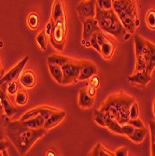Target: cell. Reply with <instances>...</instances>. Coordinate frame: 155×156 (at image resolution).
Instances as JSON below:
<instances>
[{
    "instance_id": "obj_1",
    "label": "cell",
    "mask_w": 155,
    "mask_h": 156,
    "mask_svg": "<svg viewBox=\"0 0 155 156\" xmlns=\"http://www.w3.org/2000/svg\"><path fill=\"white\" fill-rule=\"evenodd\" d=\"M6 133L21 155H25L33 145L47 133L44 127L39 129H31L25 126L21 121L9 122L6 125Z\"/></svg>"
},
{
    "instance_id": "obj_2",
    "label": "cell",
    "mask_w": 155,
    "mask_h": 156,
    "mask_svg": "<svg viewBox=\"0 0 155 156\" xmlns=\"http://www.w3.org/2000/svg\"><path fill=\"white\" fill-rule=\"evenodd\" d=\"M135 98L124 92L111 94L100 107L105 114L123 125L130 120V108Z\"/></svg>"
},
{
    "instance_id": "obj_3",
    "label": "cell",
    "mask_w": 155,
    "mask_h": 156,
    "mask_svg": "<svg viewBox=\"0 0 155 156\" xmlns=\"http://www.w3.org/2000/svg\"><path fill=\"white\" fill-rule=\"evenodd\" d=\"M94 18L104 33L109 34L118 41L124 42L131 37L132 35L124 28L113 9L103 10L98 6H95Z\"/></svg>"
},
{
    "instance_id": "obj_4",
    "label": "cell",
    "mask_w": 155,
    "mask_h": 156,
    "mask_svg": "<svg viewBox=\"0 0 155 156\" xmlns=\"http://www.w3.org/2000/svg\"><path fill=\"white\" fill-rule=\"evenodd\" d=\"M113 10L117 14L124 28L131 35L135 34L140 24L136 0H116L113 1Z\"/></svg>"
},
{
    "instance_id": "obj_5",
    "label": "cell",
    "mask_w": 155,
    "mask_h": 156,
    "mask_svg": "<svg viewBox=\"0 0 155 156\" xmlns=\"http://www.w3.org/2000/svg\"><path fill=\"white\" fill-rule=\"evenodd\" d=\"M66 36H67L66 16L57 20L56 22H52V31L49 37V40L56 50H58L60 51H64L66 43Z\"/></svg>"
},
{
    "instance_id": "obj_6",
    "label": "cell",
    "mask_w": 155,
    "mask_h": 156,
    "mask_svg": "<svg viewBox=\"0 0 155 156\" xmlns=\"http://www.w3.org/2000/svg\"><path fill=\"white\" fill-rule=\"evenodd\" d=\"M134 42H135V51H136V66H135L134 73H136L146 70L149 49L147 45V40L138 35L135 37Z\"/></svg>"
},
{
    "instance_id": "obj_7",
    "label": "cell",
    "mask_w": 155,
    "mask_h": 156,
    "mask_svg": "<svg viewBox=\"0 0 155 156\" xmlns=\"http://www.w3.org/2000/svg\"><path fill=\"white\" fill-rule=\"evenodd\" d=\"M63 69V82L62 85H69L79 81V61L71 59L66 64L62 66Z\"/></svg>"
},
{
    "instance_id": "obj_8",
    "label": "cell",
    "mask_w": 155,
    "mask_h": 156,
    "mask_svg": "<svg viewBox=\"0 0 155 156\" xmlns=\"http://www.w3.org/2000/svg\"><path fill=\"white\" fill-rule=\"evenodd\" d=\"M82 25H83V29H82V39H81V44L84 47H91L90 45V38L93 36V33L100 31V27L98 25L97 21L95 18H88V19H84L81 21Z\"/></svg>"
},
{
    "instance_id": "obj_9",
    "label": "cell",
    "mask_w": 155,
    "mask_h": 156,
    "mask_svg": "<svg viewBox=\"0 0 155 156\" xmlns=\"http://www.w3.org/2000/svg\"><path fill=\"white\" fill-rule=\"evenodd\" d=\"M56 110H58V108H51V107H49V106H39V107L31 108L30 110H28L27 112H25L24 114L20 118L19 121L23 122V121L29 120V119H32V118H35V117H37V116H42L45 120H47Z\"/></svg>"
},
{
    "instance_id": "obj_10",
    "label": "cell",
    "mask_w": 155,
    "mask_h": 156,
    "mask_svg": "<svg viewBox=\"0 0 155 156\" xmlns=\"http://www.w3.org/2000/svg\"><path fill=\"white\" fill-rule=\"evenodd\" d=\"M95 6L96 0H82V1H80L76 8L80 21L88 18H94Z\"/></svg>"
},
{
    "instance_id": "obj_11",
    "label": "cell",
    "mask_w": 155,
    "mask_h": 156,
    "mask_svg": "<svg viewBox=\"0 0 155 156\" xmlns=\"http://www.w3.org/2000/svg\"><path fill=\"white\" fill-rule=\"evenodd\" d=\"M28 61H29V56L27 55V56H25V57L21 62H19L13 68H11L5 76L2 77V79L0 80V85L4 84V83L11 82L13 80H16L17 79H19L21 77V75H22V72H23V68L27 65Z\"/></svg>"
},
{
    "instance_id": "obj_12",
    "label": "cell",
    "mask_w": 155,
    "mask_h": 156,
    "mask_svg": "<svg viewBox=\"0 0 155 156\" xmlns=\"http://www.w3.org/2000/svg\"><path fill=\"white\" fill-rule=\"evenodd\" d=\"M97 73V66L89 60H79V81L88 80Z\"/></svg>"
},
{
    "instance_id": "obj_13",
    "label": "cell",
    "mask_w": 155,
    "mask_h": 156,
    "mask_svg": "<svg viewBox=\"0 0 155 156\" xmlns=\"http://www.w3.org/2000/svg\"><path fill=\"white\" fill-rule=\"evenodd\" d=\"M152 80V77L151 75H149L147 73L146 70H143V71L140 72H136L134 73L132 76L128 77V81L132 84H136L138 85V86L145 88L147 87V85Z\"/></svg>"
},
{
    "instance_id": "obj_14",
    "label": "cell",
    "mask_w": 155,
    "mask_h": 156,
    "mask_svg": "<svg viewBox=\"0 0 155 156\" xmlns=\"http://www.w3.org/2000/svg\"><path fill=\"white\" fill-rule=\"evenodd\" d=\"M66 116V112L65 110H61V109H58L56 110L54 113L51 115L50 118H48L46 121H45V123H44V128L46 130H51L54 127L58 126L65 118Z\"/></svg>"
},
{
    "instance_id": "obj_15",
    "label": "cell",
    "mask_w": 155,
    "mask_h": 156,
    "mask_svg": "<svg viewBox=\"0 0 155 156\" xmlns=\"http://www.w3.org/2000/svg\"><path fill=\"white\" fill-rule=\"evenodd\" d=\"M94 104V97L89 95L86 91V87L82 88L79 92V99H78V105L82 109H90L93 107Z\"/></svg>"
},
{
    "instance_id": "obj_16",
    "label": "cell",
    "mask_w": 155,
    "mask_h": 156,
    "mask_svg": "<svg viewBox=\"0 0 155 156\" xmlns=\"http://www.w3.org/2000/svg\"><path fill=\"white\" fill-rule=\"evenodd\" d=\"M116 50V45L113 41L109 39L107 36L105 41L103 42V44L101 45V51L100 54L102 55V57L106 60H110L113 57L114 52Z\"/></svg>"
},
{
    "instance_id": "obj_17",
    "label": "cell",
    "mask_w": 155,
    "mask_h": 156,
    "mask_svg": "<svg viewBox=\"0 0 155 156\" xmlns=\"http://www.w3.org/2000/svg\"><path fill=\"white\" fill-rule=\"evenodd\" d=\"M65 16H66V12L64 0H54L51 9V21L56 22Z\"/></svg>"
},
{
    "instance_id": "obj_18",
    "label": "cell",
    "mask_w": 155,
    "mask_h": 156,
    "mask_svg": "<svg viewBox=\"0 0 155 156\" xmlns=\"http://www.w3.org/2000/svg\"><path fill=\"white\" fill-rule=\"evenodd\" d=\"M20 82L25 89H32L36 86L37 76L32 70H26L20 77Z\"/></svg>"
},
{
    "instance_id": "obj_19",
    "label": "cell",
    "mask_w": 155,
    "mask_h": 156,
    "mask_svg": "<svg viewBox=\"0 0 155 156\" xmlns=\"http://www.w3.org/2000/svg\"><path fill=\"white\" fill-rule=\"evenodd\" d=\"M147 45L149 49V55L146 71L149 75H152V72L155 68V45L152 44L149 40H147Z\"/></svg>"
},
{
    "instance_id": "obj_20",
    "label": "cell",
    "mask_w": 155,
    "mask_h": 156,
    "mask_svg": "<svg viewBox=\"0 0 155 156\" xmlns=\"http://www.w3.org/2000/svg\"><path fill=\"white\" fill-rule=\"evenodd\" d=\"M49 71L51 75L52 79L59 84H62L63 82V69L61 66L58 65H53V64H48Z\"/></svg>"
},
{
    "instance_id": "obj_21",
    "label": "cell",
    "mask_w": 155,
    "mask_h": 156,
    "mask_svg": "<svg viewBox=\"0 0 155 156\" xmlns=\"http://www.w3.org/2000/svg\"><path fill=\"white\" fill-rule=\"evenodd\" d=\"M45 121L46 120L42 116H37V117H35V118H32L29 120L23 121L22 122L25 126L29 127V128H31V129H39V128H42V127L44 126Z\"/></svg>"
},
{
    "instance_id": "obj_22",
    "label": "cell",
    "mask_w": 155,
    "mask_h": 156,
    "mask_svg": "<svg viewBox=\"0 0 155 156\" xmlns=\"http://www.w3.org/2000/svg\"><path fill=\"white\" fill-rule=\"evenodd\" d=\"M106 123H107V128H108L111 132H113L115 134H118V135L123 136L122 124H120L116 120H114V119H112V118L107 116Z\"/></svg>"
},
{
    "instance_id": "obj_23",
    "label": "cell",
    "mask_w": 155,
    "mask_h": 156,
    "mask_svg": "<svg viewBox=\"0 0 155 156\" xmlns=\"http://www.w3.org/2000/svg\"><path fill=\"white\" fill-rule=\"evenodd\" d=\"M147 135H148V131L146 129V127L145 128H136L134 134L129 138L131 141H133V142L139 144V143L143 142Z\"/></svg>"
},
{
    "instance_id": "obj_24",
    "label": "cell",
    "mask_w": 155,
    "mask_h": 156,
    "mask_svg": "<svg viewBox=\"0 0 155 156\" xmlns=\"http://www.w3.org/2000/svg\"><path fill=\"white\" fill-rule=\"evenodd\" d=\"M71 60L70 57H67V56H64V55H60V54H51L47 58V62L48 64H53V65H58V66H64L65 64H66L68 61Z\"/></svg>"
},
{
    "instance_id": "obj_25",
    "label": "cell",
    "mask_w": 155,
    "mask_h": 156,
    "mask_svg": "<svg viewBox=\"0 0 155 156\" xmlns=\"http://www.w3.org/2000/svg\"><path fill=\"white\" fill-rule=\"evenodd\" d=\"M27 25L29 27V29L32 30V31H35L38 28V25H39V16L38 14L35 11H32L28 14L27 16Z\"/></svg>"
},
{
    "instance_id": "obj_26",
    "label": "cell",
    "mask_w": 155,
    "mask_h": 156,
    "mask_svg": "<svg viewBox=\"0 0 155 156\" xmlns=\"http://www.w3.org/2000/svg\"><path fill=\"white\" fill-rule=\"evenodd\" d=\"M106 119H107V115L102 110H100L99 108H97V109L94 110V112H93V121L96 122V124H98L101 127H107Z\"/></svg>"
},
{
    "instance_id": "obj_27",
    "label": "cell",
    "mask_w": 155,
    "mask_h": 156,
    "mask_svg": "<svg viewBox=\"0 0 155 156\" xmlns=\"http://www.w3.org/2000/svg\"><path fill=\"white\" fill-rule=\"evenodd\" d=\"M28 99H29V96H28V93L25 90H19L18 93L16 94V97H15V102L18 106L20 107H23L28 103Z\"/></svg>"
},
{
    "instance_id": "obj_28",
    "label": "cell",
    "mask_w": 155,
    "mask_h": 156,
    "mask_svg": "<svg viewBox=\"0 0 155 156\" xmlns=\"http://www.w3.org/2000/svg\"><path fill=\"white\" fill-rule=\"evenodd\" d=\"M47 35L45 33V31H41L40 33L37 34V45L39 46V48L42 50V51H46L47 50V47H48V39H47Z\"/></svg>"
},
{
    "instance_id": "obj_29",
    "label": "cell",
    "mask_w": 155,
    "mask_h": 156,
    "mask_svg": "<svg viewBox=\"0 0 155 156\" xmlns=\"http://www.w3.org/2000/svg\"><path fill=\"white\" fill-rule=\"evenodd\" d=\"M146 23L150 30H155V9H150L146 15Z\"/></svg>"
},
{
    "instance_id": "obj_30",
    "label": "cell",
    "mask_w": 155,
    "mask_h": 156,
    "mask_svg": "<svg viewBox=\"0 0 155 156\" xmlns=\"http://www.w3.org/2000/svg\"><path fill=\"white\" fill-rule=\"evenodd\" d=\"M96 6L103 10L113 9V0H96Z\"/></svg>"
},
{
    "instance_id": "obj_31",
    "label": "cell",
    "mask_w": 155,
    "mask_h": 156,
    "mask_svg": "<svg viewBox=\"0 0 155 156\" xmlns=\"http://www.w3.org/2000/svg\"><path fill=\"white\" fill-rule=\"evenodd\" d=\"M18 91H19V85L16 80H13V81L8 83L7 92L9 95H16Z\"/></svg>"
},
{
    "instance_id": "obj_32",
    "label": "cell",
    "mask_w": 155,
    "mask_h": 156,
    "mask_svg": "<svg viewBox=\"0 0 155 156\" xmlns=\"http://www.w3.org/2000/svg\"><path fill=\"white\" fill-rule=\"evenodd\" d=\"M139 118V105L135 100L130 108V119Z\"/></svg>"
},
{
    "instance_id": "obj_33",
    "label": "cell",
    "mask_w": 155,
    "mask_h": 156,
    "mask_svg": "<svg viewBox=\"0 0 155 156\" xmlns=\"http://www.w3.org/2000/svg\"><path fill=\"white\" fill-rule=\"evenodd\" d=\"M122 132H123V136H126L128 138L134 134V132H135V130H136V128L133 126V125H131L130 123H126V124H123V125H122Z\"/></svg>"
},
{
    "instance_id": "obj_34",
    "label": "cell",
    "mask_w": 155,
    "mask_h": 156,
    "mask_svg": "<svg viewBox=\"0 0 155 156\" xmlns=\"http://www.w3.org/2000/svg\"><path fill=\"white\" fill-rule=\"evenodd\" d=\"M97 32H98V31H97ZM97 32L93 33V36L91 37V38H90V45H91V47H93L94 50H96L98 52L100 53V51H101V47H100L99 43H98V40H97Z\"/></svg>"
},
{
    "instance_id": "obj_35",
    "label": "cell",
    "mask_w": 155,
    "mask_h": 156,
    "mask_svg": "<svg viewBox=\"0 0 155 156\" xmlns=\"http://www.w3.org/2000/svg\"><path fill=\"white\" fill-rule=\"evenodd\" d=\"M127 123H130L131 125H133L135 127V128H145V124L143 123V122L141 121L140 118L130 119Z\"/></svg>"
},
{
    "instance_id": "obj_36",
    "label": "cell",
    "mask_w": 155,
    "mask_h": 156,
    "mask_svg": "<svg viewBox=\"0 0 155 156\" xmlns=\"http://www.w3.org/2000/svg\"><path fill=\"white\" fill-rule=\"evenodd\" d=\"M89 80V84L90 85H92V86H93V87H95L96 89L99 87V85H100V79L98 78L96 75H94V76H93L90 80Z\"/></svg>"
},
{
    "instance_id": "obj_37",
    "label": "cell",
    "mask_w": 155,
    "mask_h": 156,
    "mask_svg": "<svg viewBox=\"0 0 155 156\" xmlns=\"http://www.w3.org/2000/svg\"><path fill=\"white\" fill-rule=\"evenodd\" d=\"M150 135H151V142L155 143V120L150 121Z\"/></svg>"
},
{
    "instance_id": "obj_38",
    "label": "cell",
    "mask_w": 155,
    "mask_h": 156,
    "mask_svg": "<svg viewBox=\"0 0 155 156\" xmlns=\"http://www.w3.org/2000/svg\"><path fill=\"white\" fill-rule=\"evenodd\" d=\"M115 155L116 156H127L128 155V149L126 147L120 148L115 151Z\"/></svg>"
},
{
    "instance_id": "obj_39",
    "label": "cell",
    "mask_w": 155,
    "mask_h": 156,
    "mask_svg": "<svg viewBox=\"0 0 155 156\" xmlns=\"http://www.w3.org/2000/svg\"><path fill=\"white\" fill-rule=\"evenodd\" d=\"M113 155H115V153H113V152H111V151H107V149H105V148L103 147V145H101L99 156H113Z\"/></svg>"
},
{
    "instance_id": "obj_40",
    "label": "cell",
    "mask_w": 155,
    "mask_h": 156,
    "mask_svg": "<svg viewBox=\"0 0 155 156\" xmlns=\"http://www.w3.org/2000/svg\"><path fill=\"white\" fill-rule=\"evenodd\" d=\"M86 91H87V93L89 94L90 96L95 97V95H96V88L95 87H93V86H92V85L88 84V86L86 87Z\"/></svg>"
},
{
    "instance_id": "obj_41",
    "label": "cell",
    "mask_w": 155,
    "mask_h": 156,
    "mask_svg": "<svg viewBox=\"0 0 155 156\" xmlns=\"http://www.w3.org/2000/svg\"><path fill=\"white\" fill-rule=\"evenodd\" d=\"M44 31H45L46 35H47L48 37H50V35H51V31H52V22H51V20H50V21L47 23V24H46V26H45Z\"/></svg>"
},
{
    "instance_id": "obj_42",
    "label": "cell",
    "mask_w": 155,
    "mask_h": 156,
    "mask_svg": "<svg viewBox=\"0 0 155 156\" xmlns=\"http://www.w3.org/2000/svg\"><path fill=\"white\" fill-rule=\"evenodd\" d=\"M9 147V142L5 139H0V151H7Z\"/></svg>"
},
{
    "instance_id": "obj_43",
    "label": "cell",
    "mask_w": 155,
    "mask_h": 156,
    "mask_svg": "<svg viewBox=\"0 0 155 156\" xmlns=\"http://www.w3.org/2000/svg\"><path fill=\"white\" fill-rule=\"evenodd\" d=\"M151 155H155V143L151 142Z\"/></svg>"
},
{
    "instance_id": "obj_44",
    "label": "cell",
    "mask_w": 155,
    "mask_h": 156,
    "mask_svg": "<svg viewBox=\"0 0 155 156\" xmlns=\"http://www.w3.org/2000/svg\"><path fill=\"white\" fill-rule=\"evenodd\" d=\"M3 72H4V69H3V67H2V66H1V63H0V77L2 76Z\"/></svg>"
},
{
    "instance_id": "obj_45",
    "label": "cell",
    "mask_w": 155,
    "mask_h": 156,
    "mask_svg": "<svg viewBox=\"0 0 155 156\" xmlns=\"http://www.w3.org/2000/svg\"><path fill=\"white\" fill-rule=\"evenodd\" d=\"M152 110H153V114L155 116V99H154V101H153V107H152Z\"/></svg>"
},
{
    "instance_id": "obj_46",
    "label": "cell",
    "mask_w": 155,
    "mask_h": 156,
    "mask_svg": "<svg viewBox=\"0 0 155 156\" xmlns=\"http://www.w3.org/2000/svg\"><path fill=\"white\" fill-rule=\"evenodd\" d=\"M47 155H55V153H54V152H50V151H49V152L47 153Z\"/></svg>"
},
{
    "instance_id": "obj_47",
    "label": "cell",
    "mask_w": 155,
    "mask_h": 156,
    "mask_svg": "<svg viewBox=\"0 0 155 156\" xmlns=\"http://www.w3.org/2000/svg\"><path fill=\"white\" fill-rule=\"evenodd\" d=\"M113 1H116V0H113Z\"/></svg>"
}]
</instances>
